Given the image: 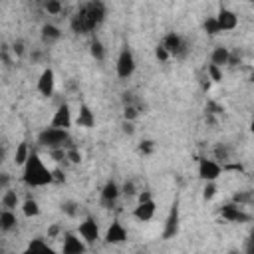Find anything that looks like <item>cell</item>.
<instances>
[{"mask_svg": "<svg viewBox=\"0 0 254 254\" xmlns=\"http://www.w3.org/2000/svg\"><path fill=\"white\" fill-rule=\"evenodd\" d=\"M107 16V6L101 0L85 2L69 20V28L75 34H91L95 28L103 24Z\"/></svg>", "mask_w": 254, "mask_h": 254, "instance_id": "obj_1", "label": "cell"}, {"mask_svg": "<svg viewBox=\"0 0 254 254\" xmlns=\"http://www.w3.org/2000/svg\"><path fill=\"white\" fill-rule=\"evenodd\" d=\"M22 181L26 187H46L54 183V171L44 165L36 151H32L30 159L22 167Z\"/></svg>", "mask_w": 254, "mask_h": 254, "instance_id": "obj_2", "label": "cell"}, {"mask_svg": "<svg viewBox=\"0 0 254 254\" xmlns=\"http://www.w3.org/2000/svg\"><path fill=\"white\" fill-rule=\"evenodd\" d=\"M69 131L65 129H58V127H46L38 133V143L42 147H46L48 151H56V149H67L69 147Z\"/></svg>", "mask_w": 254, "mask_h": 254, "instance_id": "obj_3", "label": "cell"}, {"mask_svg": "<svg viewBox=\"0 0 254 254\" xmlns=\"http://www.w3.org/2000/svg\"><path fill=\"white\" fill-rule=\"evenodd\" d=\"M161 46L171 54V58H179V60H183V58H187V54H189V44H187V40H185L183 36L175 34V32L167 34V36L163 38Z\"/></svg>", "mask_w": 254, "mask_h": 254, "instance_id": "obj_4", "label": "cell"}, {"mask_svg": "<svg viewBox=\"0 0 254 254\" xmlns=\"http://www.w3.org/2000/svg\"><path fill=\"white\" fill-rule=\"evenodd\" d=\"M115 69H117V77L119 79H129L133 73H135V56L133 52L129 50V46H123L119 56H117V64H115Z\"/></svg>", "mask_w": 254, "mask_h": 254, "instance_id": "obj_5", "label": "cell"}, {"mask_svg": "<svg viewBox=\"0 0 254 254\" xmlns=\"http://www.w3.org/2000/svg\"><path fill=\"white\" fill-rule=\"evenodd\" d=\"M179 220H181V206H179V198H175L171 208H169L165 226H163V234H161L163 240H171L179 234Z\"/></svg>", "mask_w": 254, "mask_h": 254, "instance_id": "obj_6", "label": "cell"}, {"mask_svg": "<svg viewBox=\"0 0 254 254\" xmlns=\"http://www.w3.org/2000/svg\"><path fill=\"white\" fill-rule=\"evenodd\" d=\"M224 167L214 159H198V177L204 183H216V179L222 175Z\"/></svg>", "mask_w": 254, "mask_h": 254, "instance_id": "obj_7", "label": "cell"}, {"mask_svg": "<svg viewBox=\"0 0 254 254\" xmlns=\"http://www.w3.org/2000/svg\"><path fill=\"white\" fill-rule=\"evenodd\" d=\"M77 234L83 238L85 244H95L101 238L99 236V224H97V220L93 216H85L79 222V226H77Z\"/></svg>", "mask_w": 254, "mask_h": 254, "instance_id": "obj_8", "label": "cell"}, {"mask_svg": "<svg viewBox=\"0 0 254 254\" xmlns=\"http://www.w3.org/2000/svg\"><path fill=\"white\" fill-rule=\"evenodd\" d=\"M85 252H87V244L83 242V238H79V234H75V232L64 234L62 254H85Z\"/></svg>", "mask_w": 254, "mask_h": 254, "instance_id": "obj_9", "label": "cell"}, {"mask_svg": "<svg viewBox=\"0 0 254 254\" xmlns=\"http://www.w3.org/2000/svg\"><path fill=\"white\" fill-rule=\"evenodd\" d=\"M71 123H73V119H71V109H69L67 103H62V105L56 109V113H54V117H52V121H50V127H58V129L69 131Z\"/></svg>", "mask_w": 254, "mask_h": 254, "instance_id": "obj_10", "label": "cell"}, {"mask_svg": "<svg viewBox=\"0 0 254 254\" xmlns=\"http://www.w3.org/2000/svg\"><path fill=\"white\" fill-rule=\"evenodd\" d=\"M119 194H121V187L111 179L105 181V185L101 187V206L103 208H111L117 202Z\"/></svg>", "mask_w": 254, "mask_h": 254, "instance_id": "obj_11", "label": "cell"}, {"mask_svg": "<svg viewBox=\"0 0 254 254\" xmlns=\"http://www.w3.org/2000/svg\"><path fill=\"white\" fill-rule=\"evenodd\" d=\"M220 216H222L224 220H228V222H248V220H250V216H248V214L242 210V206L236 204V202H226V204H222Z\"/></svg>", "mask_w": 254, "mask_h": 254, "instance_id": "obj_12", "label": "cell"}, {"mask_svg": "<svg viewBox=\"0 0 254 254\" xmlns=\"http://www.w3.org/2000/svg\"><path fill=\"white\" fill-rule=\"evenodd\" d=\"M155 210H157V204H155L153 198L139 200L137 206L133 208V218H137L139 222H149L155 216Z\"/></svg>", "mask_w": 254, "mask_h": 254, "instance_id": "obj_13", "label": "cell"}, {"mask_svg": "<svg viewBox=\"0 0 254 254\" xmlns=\"http://www.w3.org/2000/svg\"><path fill=\"white\" fill-rule=\"evenodd\" d=\"M54 87H56V73L52 67H46L38 77V91H40V95L50 97L54 93Z\"/></svg>", "mask_w": 254, "mask_h": 254, "instance_id": "obj_14", "label": "cell"}, {"mask_svg": "<svg viewBox=\"0 0 254 254\" xmlns=\"http://www.w3.org/2000/svg\"><path fill=\"white\" fill-rule=\"evenodd\" d=\"M103 240H105L107 244H123V242L127 240V230H125V226H123L119 220H113V222L109 224V228L105 230Z\"/></svg>", "mask_w": 254, "mask_h": 254, "instance_id": "obj_15", "label": "cell"}, {"mask_svg": "<svg viewBox=\"0 0 254 254\" xmlns=\"http://www.w3.org/2000/svg\"><path fill=\"white\" fill-rule=\"evenodd\" d=\"M216 22H218L222 32H230L238 26V16L230 8H220L218 14H216Z\"/></svg>", "mask_w": 254, "mask_h": 254, "instance_id": "obj_16", "label": "cell"}, {"mask_svg": "<svg viewBox=\"0 0 254 254\" xmlns=\"http://www.w3.org/2000/svg\"><path fill=\"white\" fill-rule=\"evenodd\" d=\"M22 254H58V252L48 242H44L42 238H32Z\"/></svg>", "mask_w": 254, "mask_h": 254, "instance_id": "obj_17", "label": "cell"}, {"mask_svg": "<svg viewBox=\"0 0 254 254\" xmlns=\"http://www.w3.org/2000/svg\"><path fill=\"white\" fill-rule=\"evenodd\" d=\"M40 38H42L44 46H54L62 38V30L58 26H54V24H44L42 32H40Z\"/></svg>", "mask_w": 254, "mask_h": 254, "instance_id": "obj_18", "label": "cell"}, {"mask_svg": "<svg viewBox=\"0 0 254 254\" xmlns=\"http://www.w3.org/2000/svg\"><path fill=\"white\" fill-rule=\"evenodd\" d=\"M75 123H77V127H83V129H91V127L95 125V115H93V111L89 109V105H85V103L79 105Z\"/></svg>", "mask_w": 254, "mask_h": 254, "instance_id": "obj_19", "label": "cell"}, {"mask_svg": "<svg viewBox=\"0 0 254 254\" xmlns=\"http://www.w3.org/2000/svg\"><path fill=\"white\" fill-rule=\"evenodd\" d=\"M228 60H230V50L224 48V46H216L210 54V64L212 65H218V67L228 65Z\"/></svg>", "mask_w": 254, "mask_h": 254, "instance_id": "obj_20", "label": "cell"}, {"mask_svg": "<svg viewBox=\"0 0 254 254\" xmlns=\"http://www.w3.org/2000/svg\"><path fill=\"white\" fill-rule=\"evenodd\" d=\"M18 226V218L14 214V210H2L0 212V230L2 232H10Z\"/></svg>", "mask_w": 254, "mask_h": 254, "instance_id": "obj_21", "label": "cell"}, {"mask_svg": "<svg viewBox=\"0 0 254 254\" xmlns=\"http://www.w3.org/2000/svg\"><path fill=\"white\" fill-rule=\"evenodd\" d=\"M30 155H32V151H30L28 143H26V141H22V143L16 147V151H14V163H16V165H20V167H24V165H26V161L30 159Z\"/></svg>", "mask_w": 254, "mask_h": 254, "instance_id": "obj_22", "label": "cell"}, {"mask_svg": "<svg viewBox=\"0 0 254 254\" xmlns=\"http://www.w3.org/2000/svg\"><path fill=\"white\" fill-rule=\"evenodd\" d=\"M22 212H24V216H28V218L38 216V214H40V204H38V200L32 198V196H28V198L22 202Z\"/></svg>", "mask_w": 254, "mask_h": 254, "instance_id": "obj_23", "label": "cell"}, {"mask_svg": "<svg viewBox=\"0 0 254 254\" xmlns=\"http://www.w3.org/2000/svg\"><path fill=\"white\" fill-rule=\"evenodd\" d=\"M2 206H4V210H14L18 206V194H16V190H10V189L4 190V194H2Z\"/></svg>", "mask_w": 254, "mask_h": 254, "instance_id": "obj_24", "label": "cell"}, {"mask_svg": "<svg viewBox=\"0 0 254 254\" xmlns=\"http://www.w3.org/2000/svg\"><path fill=\"white\" fill-rule=\"evenodd\" d=\"M202 28H204V32L208 34V36H218L222 30H220V26H218V22H216V16H208L204 22H202Z\"/></svg>", "mask_w": 254, "mask_h": 254, "instance_id": "obj_25", "label": "cell"}, {"mask_svg": "<svg viewBox=\"0 0 254 254\" xmlns=\"http://www.w3.org/2000/svg\"><path fill=\"white\" fill-rule=\"evenodd\" d=\"M89 54H91V58L97 60V62H101V60L105 58V48H103V44H101L97 38L91 40V44H89Z\"/></svg>", "mask_w": 254, "mask_h": 254, "instance_id": "obj_26", "label": "cell"}, {"mask_svg": "<svg viewBox=\"0 0 254 254\" xmlns=\"http://www.w3.org/2000/svg\"><path fill=\"white\" fill-rule=\"evenodd\" d=\"M60 208H62V212H64L65 216H69V218H75V216L79 214V204H77L75 200H64V202L60 204Z\"/></svg>", "mask_w": 254, "mask_h": 254, "instance_id": "obj_27", "label": "cell"}, {"mask_svg": "<svg viewBox=\"0 0 254 254\" xmlns=\"http://www.w3.org/2000/svg\"><path fill=\"white\" fill-rule=\"evenodd\" d=\"M62 2H58V0H48V2H44V10L48 12V14H60L62 12Z\"/></svg>", "mask_w": 254, "mask_h": 254, "instance_id": "obj_28", "label": "cell"}, {"mask_svg": "<svg viewBox=\"0 0 254 254\" xmlns=\"http://www.w3.org/2000/svg\"><path fill=\"white\" fill-rule=\"evenodd\" d=\"M206 75H208L212 81H222V71H220V67H218V65L208 64V65H206Z\"/></svg>", "mask_w": 254, "mask_h": 254, "instance_id": "obj_29", "label": "cell"}, {"mask_svg": "<svg viewBox=\"0 0 254 254\" xmlns=\"http://www.w3.org/2000/svg\"><path fill=\"white\" fill-rule=\"evenodd\" d=\"M214 159H216L218 163H220V161H222V163H224V161H228V159H230L228 149H226L224 145H216V147H214Z\"/></svg>", "mask_w": 254, "mask_h": 254, "instance_id": "obj_30", "label": "cell"}, {"mask_svg": "<svg viewBox=\"0 0 254 254\" xmlns=\"http://www.w3.org/2000/svg\"><path fill=\"white\" fill-rule=\"evenodd\" d=\"M65 157H67V161L69 163H81V151L79 149H75V147H67L65 149Z\"/></svg>", "mask_w": 254, "mask_h": 254, "instance_id": "obj_31", "label": "cell"}, {"mask_svg": "<svg viewBox=\"0 0 254 254\" xmlns=\"http://www.w3.org/2000/svg\"><path fill=\"white\" fill-rule=\"evenodd\" d=\"M214 196H216V183H204L202 198H204V200H212Z\"/></svg>", "mask_w": 254, "mask_h": 254, "instance_id": "obj_32", "label": "cell"}, {"mask_svg": "<svg viewBox=\"0 0 254 254\" xmlns=\"http://www.w3.org/2000/svg\"><path fill=\"white\" fill-rule=\"evenodd\" d=\"M137 115H139L137 107H135L133 103H125V109H123V117H125V121H129V123H131Z\"/></svg>", "mask_w": 254, "mask_h": 254, "instance_id": "obj_33", "label": "cell"}, {"mask_svg": "<svg viewBox=\"0 0 254 254\" xmlns=\"http://www.w3.org/2000/svg\"><path fill=\"white\" fill-rule=\"evenodd\" d=\"M224 109L218 105V103H214V101H208L206 103V107H204V113L206 115H218V113H222Z\"/></svg>", "mask_w": 254, "mask_h": 254, "instance_id": "obj_34", "label": "cell"}, {"mask_svg": "<svg viewBox=\"0 0 254 254\" xmlns=\"http://www.w3.org/2000/svg\"><path fill=\"white\" fill-rule=\"evenodd\" d=\"M155 58H157L159 62H167V60L171 58V54H169V52H167V50H165V48L159 44V46L155 48Z\"/></svg>", "mask_w": 254, "mask_h": 254, "instance_id": "obj_35", "label": "cell"}, {"mask_svg": "<svg viewBox=\"0 0 254 254\" xmlns=\"http://www.w3.org/2000/svg\"><path fill=\"white\" fill-rule=\"evenodd\" d=\"M139 151L145 153V155H149V153L155 151V143H153V141H143V143L139 145Z\"/></svg>", "mask_w": 254, "mask_h": 254, "instance_id": "obj_36", "label": "cell"}, {"mask_svg": "<svg viewBox=\"0 0 254 254\" xmlns=\"http://www.w3.org/2000/svg\"><path fill=\"white\" fill-rule=\"evenodd\" d=\"M121 192H123V194H127V196L135 194V183H133V181H127V183L121 187Z\"/></svg>", "mask_w": 254, "mask_h": 254, "instance_id": "obj_37", "label": "cell"}, {"mask_svg": "<svg viewBox=\"0 0 254 254\" xmlns=\"http://www.w3.org/2000/svg\"><path fill=\"white\" fill-rule=\"evenodd\" d=\"M250 200V194L248 192H238V194H234V202L236 204H242V202H248Z\"/></svg>", "mask_w": 254, "mask_h": 254, "instance_id": "obj_38", "label": "cell"}, {"mask_svg": "<svg viewBox=\"0 0 254 254\" xmlns=\"http://www.w3.org/2000/svg\"><path fill=\"white\" fill-rule=\"evenodd\" d=\"M54 183H65V175L62 169H54Z\"/></svg>", "mask_w": 254, "mask_h": 254, "instance_id": "obj_39", "label": "cell"}, {"mask_svg": "<svg viewBox=\"0 0 254 254\" xmlns=\"http://www.w3.org/2000/svg\"><path fill=\"white\" fill-rule=\"evenodd\" d=\"M12 50L16 52V56H22V54H24V42H22V40L14 42V48H12Z\"/></svg>", "mask_w": 254, "mask_h": 254, "instance_id": "obj_40", "label": "cell"}, {"mask_svg": "<svg viewBox=\"0 0 254 254\" xmlns=\"http://www.w3.org/2000/svg\"><path fill=\"white\" fill-rule=\"evenodd\" d=\"M244 254H254V232L248 238V244H246V252Z\"/></svg>", "mask_w": 254, "mask_h": 254, "instance_id": "obj_41", "label": "cell"}, {"mask_svg": "<svg viewBox=\"0 0 254 254\" xmlns=\"http://www.w3.org/2000/svg\"><path fill=\"white\" fill-rule=\"evenodd\" d=\"M123 131L131 135V133H133V123H129V121H125V123H123Z\"/></svg>", "mask_w": 254, "mask_h": 254, "instance_id": "obj_42", "label": "cell"}, {"mask_svg": "<svg viewBox=\"0 0 254 254\" xmlns=\"http://www.w3.org/2000/svg\"><path fill=\"white\" fill-rule=\"evenodd\" d=\"M56 234H58V226H52L50 228V236H56Z\"/></svg>", "mask_w": 254, "mask_h": 254, "instance_id": "obj_43", "label": "cell"}, {"mask_svg": "<svg viewBox=\"0 0 254 254\" xmlns=\"http://www.w3.org/2000/svg\"><path fill=\"white\" fill-rule=\"evenodd\" d=\"M228 254H240V252H238L236 248H230V250H228Z\"/></svg>", "mask_w": 254, "mask_h": 254, "instance_id": "obj_44", "label": "cell"}, {"mask_svg": "<svg viewBox=\"0 0 254 254\" xmlns=\"http://www.w3.org/2000/svg\"><path fill=\"white\" fill-rule=\"evenodd\" d=\"M250 131H252V133H254V117H252V119H250Z\"/></svg>", "mask_w": 254, "mask_h": 254, "instance_id": "obj_45", "label": "cell"}, {"mask_svg": "<svg viewBox=\"0 0 254 254\" xmlns=\"http://www.w3.org/2000/svg\"><path fill=\"white\" fill-rule=\"evenodd\" d=\"M250 81H252V83H254V69H252V71H250Z\"/></svg>", "mask_w": 254, "mask_h": 254, "instance_id": "obj_46", "label": "cell"}, {"mask_svg": "<svg viewBox=\"0 0 254 254\" xmlns=\"http://www.w3.org/2000/svg\"><path fill=\"white\" fill-rule=\"evenodd\" d=\"M137 254H147V252H137Z\"/></svg>", "mask_w": 254, "mask_h": 254, "instance_id": "obj_47", "label": "cell"}]
</instances>
